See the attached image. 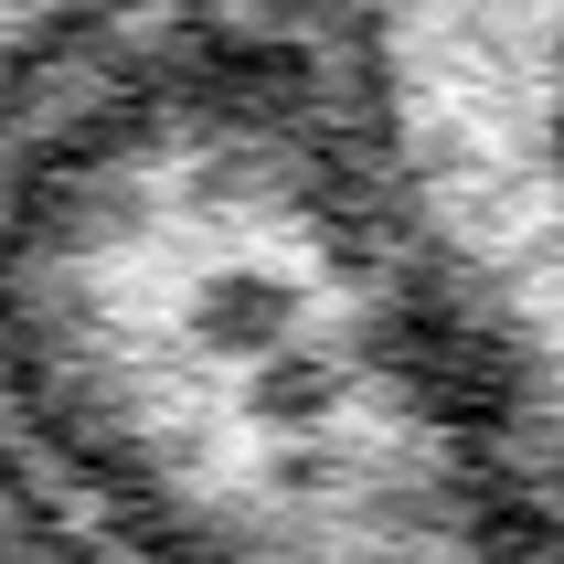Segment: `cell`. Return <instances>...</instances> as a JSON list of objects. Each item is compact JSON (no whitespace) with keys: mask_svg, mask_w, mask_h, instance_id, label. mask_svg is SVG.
Wrapping results in <instances>:
<instances>
[{"mask_svg":"<svg viewBox=\"0 0 564 564\" xmlns=\"http://www.w3.org/2000/svg\"><path fill=\"white\" fill-rule=\"evenodd\" d=\"M0 394L128 564H490L341 11L139 0L22 107Z\"/></svg>","mask_w":564,"mask_h":564,"instance_id":"1","label":"cell"},{"mask_svg":"<svg viewBox=\"0 0 564 564\" xmlns=\"http://www.w3.org/2000/svg\"><path fill=\"white\" fill-rule=\"evenodd\" d=\"M341 75L490 564H564V0H341Z\"/></svg>","mask_w":564,"mask_h":564,"instance_id":"2","label":"cell"},{"mask_svg":"<svg viewBox=\"0 0 564 564\" xmlns=\"http://www.w3.org/2000/svg\"><path fill=\"white\" fill-rule=\"evenodd\" d=\"M0 564H128L118 543L75 511V490L43 469V447L22 437L11 394H0Z\"/></svg>","mask_w":564,"mask_h":564,"instance_id":"3","label":"cell"},{"mask_svg":"<svg viewBox=\"0 0 564 564\" xmlns=\"http://www.w3.org/2000/svg\"><path fill=\"white\" fill-rule=\"evenodd\" d=\"M139 0H0V139L22 128V107L54 86L75 54H96Z\"/></svg>","mask_w":564,"mask_h":564,"instance_id":"4","label":"cell"}]
</instances>
